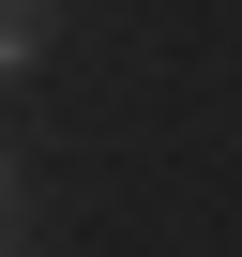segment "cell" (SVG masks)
Here are the masks:
<instances>
[{
	"instance_id": "1",
	"label": "cell",
	"mask_w": 242,
	"mask_h": 257,
	"mask_svg": "<svg viewBox=\"0 0 242 257\" xmlns=\"http://www.w3.org/2000/svg\"><path fill=\"white\" fill-rule=\"evenodd\" d=\"M46 61V0H0V76H31Z\"/></svg>"
},
{
	"instance_id": "2",
	"label": "cell",
	"mask_w": 242,
	"mask_h": 257,
	"mask_svg": "<svg viewBox=\"0 0 242 257\" xmlns=\"http://www.w3.org/2000/svg\"><path fill=\"white\" fill-rule=\"evenodd\" d=\"M31 242V182H16V152H0V257Z\"/></svg>"
}]
</instances>
